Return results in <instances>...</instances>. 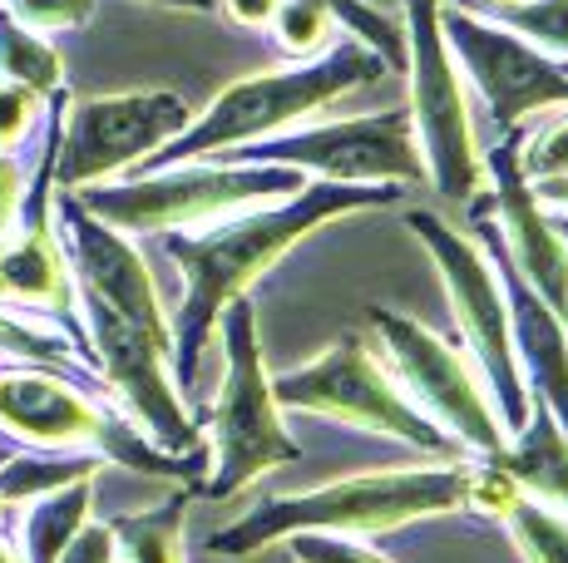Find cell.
<instances>
[{"mask_svg":"<svg viewBox=\"0 0 568 563\" xmlns=\"http://www.w3.org/2000/svg\"><path fill=\"white\" fill-rule=\"evenodd\" d=\"M400 183H302L292 198L262 203L227 223H213L203 233H163L173 267L183 277V297L173 307V381L179 391H189L193 376L203 366V351L213 341V327L237 297H247V287L272 273L297 243H307L312 233H322L326 223L352 218V213L390 208L400 203Z\"/></svg>","mask_w":568,"mask_h":563,"instance_id":"6da1fadb","label":"cell"},{"mask_svg":"<svg viewBox=\"0 0 568 563\" xmlns=\"http://www.w3.org/2000/svg\"><path fill=\"white\" fill-rule=\"evenodd\" d=\"M465 484H469V454L352 474V480L316 484V490L302 494H272V500L247 509L243 519H233L227 529H217L207 539V554L247 559L267 544H287L292 534H346V539L390 534V529H406L415 519L465 509Z\"/></svg>","mask_w":568,"mask_h":563,"instance_id":"7a4b0ae2","label":"cell"},{"mask_svg":"<svg viewBox=\"0 0 568 563\" xmlns=\"http://www.w3.org/2000/svg\"><path fill=\"white\" fill-rule=\"evenodd\" d=\"M390 64L362 40H336L326 55L297 60L287 70H262L247 80H233L227 90H217V100L203 114H193L159 154H149L134 173H154L169 164H189V158H223L257 139L287 134V129L307 124L312 114H322L332 100L362 90V84L386 80Z\"/></svg>","mask_w":568,"mask_h":563,"instance_id":"3957f363","label":"cell"},{"mask_svg":"<svg viewBox=\"0 0 568 563\" xmlns=\"http://www.w3.org/2000/svg\"><path fill=\"white\" fill-rule=\"evenodd\" d=\"M307 173L282 164H227V158H189L154 173H129L119 183H94L74 198L100 223L129 237L203 233L262 203H282L302 188Z\"/></svg>","mask_w":568,"mask_h":563,"instance_id":"277c9868","label":"cell"},{"mask_svg":"<svg viewBox=\"0 0 568 563\" xmlns=\"http://www.w3.org/2000/svg\"><path fill=\"white\" fill-rule=\"evenodd\" d=\"M213 337H223V386H217L213 416L203 420L207 440V470L199 480L203 500H233L237 490H247L262 474L297 464L302 446L287 426H282V406L272 396L267 356H262L257 337V311L247 297H237L233 307L217 317Z\"/></svg>","mask_w":568,"mask_h":563,"instance_id":"5b68a950","label":"cell"},{"mask_svg":"<svg viewBox=\"0 0 568 563\" xmlns=\"http://www.w3.org/2000/svg\"><path fill=\"white\" fill-rule=\"evenodd\" d=\"M406 10V80H410V134L420 149L425 183L445 203L465 208L485 193V149L475 139L465 74L440 30L445 0H400Z\"/></svg>","mask_w":568,"mask_h":563,"instance_id":"8992f818","label":"cell"},{"mask_svg":"<svg viewBox=\"0 0 568 563\" xmlns=\"http://www.w3.org/2000/svg\"><path fill=\"white\" fill-rule=\"evenodd\" d=\"M272 396L282 410H307L322 420H342V426L371 430V436H390L410 450L440 454V460H460V446L445 436L435 420H425L410 406V396L396 386V376L386 371L366 337H342L326 346L322 356H312L307 366L287 376H272Z\"/></svg>","mask_w":568,"mask_h":563,"instance_id":"52a82bcc","label":"cell"},{"mask_svg":"<svg viewBox=\"0 0 568 563\" xmlns=\"http://www.w3.org/2000/svg\"><path fill=\"white\" fill-rule=\"evenodd\" d=\"M406 227L430 253L435 273H440L445 291H450V311L465 331V346L475 356V371L489 391V406H495L505 436H515L524 420H529V391H524L515 341H509V301L495 277V263L485 257V247L475 237H465L460 227H450L430 208H415Z\"/></svg>","mask_w":568,"mask_h":563,"instance_id":"ba28073f","label":"cell"},{"mask_svg":"<svg viewBox=\"0 0 568 563\" xmlns=\"http://www.w3.org/2000/svg\"><path fill=\"white\" fill-rule=\"evenodd\" d=\"M371 331H376L386 371L396 376V386L410 396V406L425 420H435L469 454L505 450L509 436L499 426L495 406H489L485 381H479V371L440 331H430L425 321L406 317V311H390V307L371 311Z\"/></svg>","mask_w":568,"mask_h":563,"instance_id":"9c48e42d","label":"cell"},{"mask_svg":"<svg viewBox=\"0 0 568 563\" xmlns=\"http://www.w3.org/2000/svg\"><path fill=\"white\" fill-rule=\"evenodd\" d=\"M193 119V104L173 90H124L94 100H64L60 149H54V188L80 193L94 183H114L159 154Z\"/></svg>","mask_w":568,"mask_h":563,"instance_id":"30bf717a","label":"cell"},{"mask_svg":"<svg viewBox=\"0 0 568 563\" xmlns=\"http://www.w3.org/2000/svg\"><path fill=\"white\" fill-rule=\"evenodd\" d=\"M223 158L227 164H282L297 173H316L326 183H400L406 188V183L425 178L406 110L297 124L287 134L257 139V144H243Z\"/></svg>","mask_w":568,"mask_h":563,"instance_id":"8fae6325","label":"cell"},{"mask_svg":"<svg viewBox=\"0 0 568 563\" xmlns=\"http://www.w3.org/2000/svg\"><path fill=\"white\" fill-rule=\"evenodd\" d=\"M440 30L460 74L469 80V90L485 100L499 134L568 104V70L554 55H544L539 45L515 35V30L460 6L440 10Z\"/></svg>","mask_w":568,"mask_h":563,"instance_id":"7c38bea8","label":"cell"},{"mask_svg":"<svg viewBox=\"0 0 568 563\" xmlns=\"http://www.w3.org/2000/svg\"><path fill=\"white\" fill-rule=\"evenodd\" d=\"M54 233H60V243H64V257H70L80 297L100 301L119 321L139 327L144 337H154L163 351H169V366H173L169 307H163L159 282L149 273L134 237L100 223L74 193H60V188H54Z\"/></svg>","mask_w":568,"mask_h":563,"instance_id":"4fadbf2b","label":"cell"},{"mask_svg":"<svg viewBox=\"0 0 568 563\" xmlns=\"http://www.w3.org/2000/svg\"><path fill=\"white\" fill-rule=\"evenodd\" d=\"M465 213L495 233L515 273L568 321V237L559 227V213L544 208L534 183L519 173L515 129L499 134L495 149H485V193L465 203Z\"/></svg>","mask_w":568,"mask_h":563,"instance_id":"5bb4252c","label":"cell"},{"mask_svg":"<svg viewBox=\"0 0 568 563\" xmlns=\"http://www.w3.org/2000/svg\"><path fill=\"white\" fill-rule=\"evenodd\" d=\"M0 311H16V317H26V321L54 327L60 337H70L80 361L90 366L80 287H74L70 257H64V243H60V233H54V218L16 223V233L0 243Z\"/></svg>","mask_w":568,"mask_h":563,"instance_id":"9a60e30c","label":"cell"},{"mask_svg":"<svg viewBox=\"0 0 568 563\" xmlns=\"http://www.w3.org/2000/svg\"><path fill=\"white\" fill-rule=\"evenodd\" d=\"M519 480L524 500H539L559 509L568 519V430L554 420V410H544L539 400H529V420L505 440V450L489 454Z\"/></svg>","mask_w":568,"mask_h":563,"instance_id":"2e32d148","label":"cell"},{"mask_svg":"<svg viewBox=\"0 0 568 563\" xmlns=\"http://www.w3.org/2000/svg\"><path fill=\"white\" fill-rule=\"evenodd\" d=\"M90 519H94V480H74L64 490L30 500L16 534L20 563H54Z\"/></svg>","mask_w":568,"mask_h":563,"instance_id":"e0dca14e","label":"cell"},{"mask_svg":"<svg viewBox=\"0 0 568 563\" xmlns=\"http://www.w3.org/2000/svg\"><path fill=\"white\" fill-rule=\"evenodd\" d=\"M100 470L104 460L90 450H10L0 454V514L40 500V494L64 490L74 480H94Z\"/></svg>","mask_w":568,"mask_h":563,"instance_id":"ac0fdd59","label":"cell"},{"mask_svg":"<svg viewBox=\"0 0 568 563\" xmlns=\"http://www.w3.org/2000/svg\"><path fill=\"white\" fill-rule=\"evenodd\" d=\"M189 500H193V484H179V490L154 509H134V514L109 519L119 563H189V554H183Z\"/></svg>","mask_w":568,"mask_h":563,"instance_id":"d6986e66","label":"cell"},{"mask_svg":"<svg viewBox=\"0 0 568 563\" xmlns=\"http://www.w3.org/2000/svg\"><path fill=\"white\" fill-rule=\"evenodd\" d=\"M0 80L26 84V90L45 94V100L64 90V60H60V50H54L45 35L26 30L20 20H10L6 10H0Z\"/></svg>","mask_w":568,"mask_h":563,"instance_id":"ffe728a7","label":"cell"},{"mask_svg":"<svg viewBox=\"0 0 568 563\" xmlns=\"http://www.w3.org/2000/svg\"><path fill=\"white\" fill-rule=\"evenodd\" d=\"M267 30L282 55L292 60H316L342 40V20H336V10L326 0H282Z\"/></svg>","mask_w":568,"mask_h":563,"instance_id":"44dd1931","label":"cell"},{"mask_svg":"<svg viewBox=\"0 0 568 563\" xmlns=\"http://www.w3.org/2000/svg\"><path fill=\"white\" fill-rule=\"evenodd\" d=\"M499 524L515 539L524 563H568V519L559 509H549L539 500H519Z\"/></svg>","mask_w":568,"mask_h":563,"instance_id":"7402d4cb","label":"cell"},{"mask_svg":"<svg viewBox=\"0 0 568 563\" xmlns=\"http://www.w3.org/2000/svg\"><path fill=\"white\" fill-rule=\"evenodd\" d=\"M515 158L529 183L564 178L568 173V104L515 129Z\"/></svg>","mask_w":568,"mask_h":563,"instance_id":"603a6c76","label":"cell"},{"mask_svg":"<svg viewBox=\"0 0 568 563\" xmlns=\"http://www.w3.org/2000/svg\"><path fill=\"white\" fill-rule=\"evenodd\" d=\"M485 20L515 30L529 45H539L544 55L568 60V0H529V6L505 10V16H485Z\"/></svg>","mask_w":568,"mask_h":563,"instance_id":"cb8c5ba5","label":"cell"},{"mask_svg":"<svg viewBox=\"0 0 568 563\" xmlns=\"http://www.w3.org/2000/svg\"><path fill=\"white\" fill-rule=\"evenodd\" d=\"M326 6L336 10L342 30H352V40H362V45L376 50L390 70H400V64H406V35H400L396 20H386L376 6H371V0H326Z\"/></svg>","mask_w":568,"mask_h":563,"instance_id":"d4e9b609","label":"cell"},{"mask_svg":"<svg viewBox=\"0 0 568 563\" xmlns=\"http://www.w3.org/2000/svg\"><path fill=\"white\" fill-rule=\"evenodd\" d=\"M100 0H0L10 20H20L36 35H64V30H84L94 20Z\"/></svg>","mask_w":568,"mask_h":563,"instance_id":"484cf974","label":"cell"},{"mask_svg":"<svg viewBox=\"0 0 568 563\" xmlns=\"http://www.w3.org/2000/svg\"><path fill=\"white\" fill-rule=\"evenodd\" d=\"M45 110H50L45 94L0 80V149L20 154V144H30V134L45 124Z\"/></svg>","mask_w":568,"mask_h":563,"instance_id":"4316f807","label":"cell"},{"mask_svg":"<svg viewBox=\"0 0 568 563\" xmlns=\"http://www.w3.org/2000/svg\"><path fill=\"white\" fill-rule=\"evenodd\" d=\"M287 549L297 563H390L366 539H346V534H292Z\"/></svg>","mask_w":568,"mask_h":563,"instance_id":"83f0119b","label":"cell"},{"mask_svg":"<svg viewBox=\"0 0 568 563\" xmlns=\"http://www.w3.org/2000/svg\"><path fill=\"white\" fill-rule=\"evenodd\" d=\"M26 183H30V168L20 154L0 149V243L16 233V218H20V203H26Z\"/></svg>","mask_w":568,"mask_h":563,"instance_id":"f1b7e54d","label":"cell"},{"mask_svg":"<svg viewBox=\"0 0 568 563\" xmlns=\"http://www.w3.org/2000/svg\"><path fill=\"white\" fill-rule=\"evenodd\" d=\"M54 563H119V554H114V529L100 524V519H90V524H84L80 534L70 539V549H64Z\"/></svg>","mask_w":568,"mask_h":563,"instance_id":"f546056e","label":"cell"},{"mask_svg":"<svg viewBox=\"0 0 568 563\" xmlns=\"http://www.w3.org/2000/svg\"><path fill=\"white\" fill-rule=\"evenodd\" d=\"M277 6L282 0H217V16H227L233 25H247V30H267Z\"/></svg>","mask_w":568,"mask_h":563,"instance_id":"4dcf8cb0","label":"cell"},{"mask_svg":"<svg viewBox=\"0 0 568 563\" xmlns=\"http://www.w3.org/2000/svg\"><path fill=\"white\" fill-rule=\"evenodd\" d=\"M534 193H539V203H544L549 213H568V173H564V178L534 183Z\"/></svg>","mask_w":568,"mask_h":563,"instance_id":"1f68e13d","label":"cell"},{"mask_svg":"<svg viewBox=\"0 0 568 563\" xmlns=\"http://www.w3.org/2000/svg\"><path fill=\"white\" fill-rule=\"evenodd\" d=\"M445 6L475 10V16H505V10H519V6H529V0H445Z\"/></svg>","mask_w":568,"mask_h":563,"instance_id":"d6a6232c","label":"cell"},{"mask_svg":"<svg viewBox=\"0 0 568 563\" xmlns=\"http://www.w3.org/2000/svg\"><path fill=\"white\" fill-rule=\"evenodd\" d=\"M149 6H169V10H189V16H217V0H149Z\"/></svg>","mask_w":568,"mask_h":563,"instance_id":"836d02e7","label":"cell"},{"mask_svg":"<svg viewBox=\"0 0 568 563\" xmlns=\"http://www.w3.org/2000/svg\"><path fill=\"white\" fill-rule=\"evenodd\" d=\"M0 563H20V549H16V539L0 529Z\"/></svg>","mask_w":568,"mask_h":563,"instance_id":"e575fe53","label":"cell"},{"mask_svg":"<svg viewBox=\"0 0 568 563\" xmlns=\"http://www.w3.org/2000/svg\"><path fill=\"white\" fill-rule=\"evenodd\" d=\"M559 227H564V237H568V213H559Z\"/></svg>","mask_w":568,"mask_h":563,"instance_id":"d590c367","label":"cell"},{"mask_svg":"<svg viewBox=\"0 0 568 563\" xmlns=\"http://www.w3.org/2000/svg\"><path fill=\"white\" fill-rule=\"evenodd\" d=\"M559 64H564V70H568V60H559Z\"/></svg>","mask_w":568,"mask_h":563,"instance_id":"8d00e7d4","label":"cell"}]
</instances>
